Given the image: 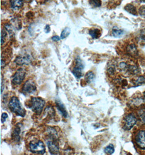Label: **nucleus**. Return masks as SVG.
Instances as JSON below:
<instances>
[{
	"instance_id": "nucleus-3",
	"label": "nucleus",
	"mask_w": 145,
	"mask_h": 155,
	"mask_svg": "<svg viewBox=\"0 0 145 155\" xmlns=\"http://www.w3.org/2000/svg\"><path fill=\"white\" fill-rule=\"evenodd\" d=\"M28 149L31 153L43 155L46 151V149L43 142L39 139H33L28 144Z\"/></svg>"
},
{
	"instance_id": "nucleus-31",
	"label": "nucleus",
	"mask_w": 145,
	"mask_h": 155,
	"mask_svg": "<svg viewBox=\"0 0 145 155\" xmlns=\"http://www.w3.org/2000/svg\"><path fill=\"white\" fill-rule=\"evenodd\" d=\"M27 1H31V0H27Z\"/></svg>"
},
{
	"instance_id": "nucleus-10",
	"label": "nucleus",
	"mask_w": 145,
	"mask_h": 155,
	"mask_svg": "<svg viewBox=\"0 0 145 155\" xmlns=\"http://www.w3.org/2000/svg\"><path fill=\"white\" fill-rule=\"evenodd\" d=\"M21 124H18L14 128L11 134V138L14 141L19 143L21 140Z\"/></svg>"
},
{
	"instance_id": "nucleus-6",
	"label": "nucleus",
	"mask_w": 145,
	"mask_h": 155,
	"mask_svg": "<svg viewBox=\"0 0 145 155\" xmlns=\"http://www.w3.org/2000/svg\"><path fill=\"white\" fill-rule=\"evenodd\" d=\"M84 66L83 61L79 57H77L75 60L74 66L71 70L73 75L75 76L77 80H79L82 77Z\"/></svg>"
},
{
	"instance_id": "nucleus-21",
	"label": "nucleus",
	"mask_w": 145,
	"mask_h": 155,
	"mask_svg": "<svg viewBox=\"0 0 145 155\" xmlns=\"http://www.w3.org/2000/svg\"><path fill=\"white\" fill-rule=\"evenodd\" d=\"M70 32H71V30H70V28L69 27H66L61 33L60 38L62 39H64L65 38L67 37L70 35Z\"/></svg>"
},
{
	"instance_id": "nucleus-20",
	"label": "nucleus",
	"mask_w": 145,
	"mask_h": 155,
	"mask_svg": "<svg viewBox=\"0 0 145 155\" xmlns=\"http://www.w3.org/2000/svg\"><path fill=\"white\" fill-rule=\"evenodd\" d=\"M105 153L107 155H111L115 151L114 147L112 144H110L108 145L107 147H105L104 150Z\"/></svg>"
},
{
	"instance_id": "nucleus-5",
	"label": "nucleus",
	"mask_w": 145,
	"mask_h": 155,
	"mask_svg": "<svg viewBox=\"0 0 145 155\" xmlns=\"http://www.w3.org/2000/svg\"><path fill=\"white\" fill-rule=\"evenodd\" d=\"M137 118L133 113H128L124 117L122 121V128L125 131H129L137 124Z\"/></svg>"
},
{
	"instance_id": "nucleus-4",
	"label": "nucleus",
	"mask_w": 145,
	"mask_h": 155,
	"mask_svg": "<svg viewBox=\"0 0 145 155\" xmlns=\"http://www.w3.org/2000/svg\"><path fill=\"white\" fill-rule=\"evenodd\" d=\"M45 104V101L39 97H32L29 104V108L32 110L37 114H40L43 110Z\"/></svg>"
},
{
	"instance_id": "nucleus-25",
	"label": "nucleus",
	"mask_w": 145,
	"mask_h": 155,
	"mask_svg": "<svg viewBox=\"0 0 145 155\" xmlns=\"http://www.w3.org/2000/svg\"><path fill=\"white\" fill-rule=\"evenodd\" d=\"M8 117V114L6 113H2V114L1 115V122H2V123H4Z\"/></svg>"
},
{
	"instance_id": "nucleus-17",
	"label": "nucleus",
	"mask_w": 145,
	"mask_h": 155,
	"mask_svg": "<svg viewBox=\"0 0 145 155\" xmlns=\"http://www.w3.org/2000/svg\"><path fill=\"white\" fill-rule=\"evenodd\" d=\"M95 75L94 73L92 71H89L87 72L86 75H85V81L86 83H91L92 82L95 80Z\"/></svg>"
},
{
	"instance_id": "nucleus-14",
	"label": "nucleus",
	"mask_w": 145,
	"mask_h": 155,
	"mask_svg": "<svg viewBox=\"0 0 145 155\" xmlns=\"http://www.w3.org/2000/svg\"><path fill=\"white\" fill-rule=\"evenodd\" d=\"M24 3V0H10L11 7L14 9L21 8Z\"/></svg>"
},
{
	"instance_id": "nucleus-12",
	"label": "nucleus",
	"mask_w": 145,
	"mask_h": 155,
	"mask_svg": "<svg viewBox=\"0 0 145 155\" xmlns=\"http://www.w3.org/2000/svg\"><path fill=\"white\" fill-rule=\"evenodd\" d=\"M56 108L59 110V112L62 114V116L64 118H67V112L66 110V108L65 107L64 104L62 103V101H60V100H56Z\"/></svg>"
},
{
	"instance_id": "nucleus-15",
	"label": "nucleus",
	"mask_w": 145,
	"mask_h": 155,
	"mask_svg": "<svg viewBox=\"0 0 145 155\" xmlns=\"http://www.w3.org/2000/svg\"><path fill=\"white\" fill-rule=\"evenodd\" d=\"M124 9L125 11L129 13L130 14H132L135 16L137 15V9L134 5H133L132 4H128L124 7Z\"/></svg>"
},
{
	"instance_id": "nucleus-22",
	"label": "nucleus",
	"mask_w": 145,
	"mask_h": 155,
	"mask_svg": "<svg viewBox=\"0 0 145 155\" xmlns=\"http://www.w3.org/2000/svg\"><path fill=\"white\" fill-rule=\"evenodd\" d=\"M89 2L90 5L95 8L99 7L102 5L101 0H89Z\"/></svg>"
},
{
	"instance_id": "nucleus-7",
	"label": "nucleus",
	"mask_w": 145,
	"mask_h": 155,
	"mask_svg": "<svg viewBox=\"0 0 145 155\" xmlns=\"http://www.w3.org/2000/svg\"><path fill=\"white\" fill-rule=\"evenodd\" d=\"M26 71L23 68H20L11 78V83L14 86H19L21 84L26 77Z\"/></svg>"
},
{
	"instance_id": "nucleus-1",
	"label": "nucleus",
	"mask_w": 145,
	"mask_h": 155,
	"mask_svg": "<svg viewBox=\"0 0 145 155\" xmlns=\"http://www.w3.org/2000/svg\"><path fill=\"white\" fill-rule=\"evenodd\" d=\"M8 107L11 112L15 114L18 116L24 117L26 115V112L24 108L22 107L19 98L16 96H13L11 97L8 104Z\"/></svg>"
},
{
	"instance_id": "nucleus-16",
	"label": "nucleus",
	"mask_w": 145,
	"mask_h": 155,
	"mask_svg": "<svg viewBox=\"0 0 145 155\" xmlns=\"http://www.w3.org/2000/svg\"><path fill=\"white\" fill-rule=\"evenodd\" d=\"M89 34L93 39H98L101 35V32L97 28H92L89 30Z\"/></svg>"
},
{
	"instance_id": "nucleus-23",
	"label": "nucleus",
	"mask_w": 145,
	"mask_h": 155,
	"mask_svg": "<svg viewBox=\"0 0 145 155\" xmlns=\"http://www.w3.org/2000/svg\"><path fill=\"white\" fill-rule=\"evenodd\" d=\"M7 32L5 31V30H2L1 31V45L2 46L5 43V40L7 37Z\"/></svg>"
},
{
	"instance_id": "nucleus-9",
	"label": "nucleus",
	"mask_w": 145,
	"mask_h": 155,
	"mask_svg": "<svg viewBox=\"0 0 145 155\" xmlns=\"http://www.w3.org/2000/svg\"><path fill=\"white\" fill-rule=\"evenodd\" d=\"M47 145L51 155H59V146L58 140H47Z\"/></svg>"
},
{
	"instance_id": "nucleus-13",
	"label": "nucleus",
	"mask_w": 145,
	"mask_h": 155,
	"mask_svg": "<svg viewBox=\"0 0 145 155\" xmlns=\"http://www.w3.org/2000/svg\"><path fill=\"white\" fill-rule=\"evenodd\" d=\"M126 51L127 53L130 56H136L137 55V48L134 44H130L127 45Z\"/></svg>"
},
{
	"instance_id": "nucleus-18",
	"label": "nucleus",
	"mask_w": 145,
	"mask_h": 155,
	"mask_svg": "<svg viewBox=\"0 0 145 155\" xmlns=\"http://www.w3.org/2000/svg\"><path fill=\"white\" fill-rule=\"evenodd\" d=\"M124 34V31L123 30L118 29L117 27H114L112 30V35L113 37L115 38H120Z\"/></svg>"
},
{
	"instance_id": "nucleus-19",
	"label": "nucleus",
	"mask_w": 145,
	"mask_h": 155,
	"mask_svg": "<svg viewBox=\"0 0 145 155\" xmlns=\"http://www.w3.org/2000/svg\"><path fill=\"white\" fill-rule=\"evenodd\" d=\"M145 83V78L143 76H139L137 78V79L134 82V84L135 86H141L143 84Z\"/></svg>"
},
{
	"instance_id": "nucleus-29",
	"label": "nucleus",
	"mask_w": 145,
	"mask_h": 155,
	"mask_svg": "<svg viewBox=\"0 0 145 155\" xmlns=\"http://www.w3.org/2000/svg\"><path fill=\"white\" fill-rule=\"evenodd\" d=\"M139 1H140V2L145 3V0H139Z\"/></svg>"
},
{
	"instance_id": "nucleus-2",
	"label": "nucleus",
	"mask_w": 145,
	"mask_h": 155,
	"mask_svg": "<svg viewBox=\"0 0 145 155\" xmlns=\"http://www.w3.org/2000/svg\"><path fill=\"white\" fill-rule=\"evenodd\" d=\"M133 142L137 150L145 151V126L136 131L133 136Z\"/></svg>"
},
{
	"instance_id": "nucleus-28",
	"label": "nucleus",
	"mask_w": 145,
	"mask_h": 155,
	"mask_svg": "<svg viewBox=\"0 0 145 155\" xmlns=\"http://www.w3.org/2000/svg\"><path fill=\"white\" fill-rule=\"evenodd\" d=\"M44 30H45V32L46 33H48L50 32V30H51L50 26L49 25H46V27H45Z\"/></svg>"
},
{
	"instance_id": "nucleus-26",
	"label": "nucleus",
	"mask_w": 145,
	"mask_h": 155,
	"mask_svg": "<svg viewBox=\"0 0 145 155\" xmlns=\"http://www.w3.org/2000/svg\"><path fill=\"white\" fill-rule=\"evenodd\" d=\"M1 94H2L3 91L5 89V83L3 82V78H1Z\"/></svg>"
},
{
	"instance_id": "nucleus-30",
	"label": "nucleus",
	"mask_w": 145,
	"mask_h": 155,
	"mask_svg": "<svg viewBox=\"0 0 145 155\" xmlns=\"http://www.w3.org/2000/svg\"><path fill=\"white\" fill-rule=\"evenodd\" d=\"M143 97H144V100L145 101V91L144 92V93H143Z\"/></svg>"
},
{
	"instance_id": "nucleus-8",
	"label": "nucleus",
	"mask_w": 145,
	"mask_h": 155,
	"mask_svg": "<svg viewBox=\"0 0 145 155\" xmlns=\"http://www.w3.org/2000/svg\"><path fill=\"white\" fill-rule=\"evenodd\" d=\"M37 87L34 81L28 80L25 82L22 88V93L24 95H29L35 93Z\"/></svg>"
},
{
	"instance_id": "nucleus-24",
	"label": "nucleus",
	"mask_w": 145,
	"mask_h": 155,
	"mask_svg": "<svg viewBox=\"0 0 145 155\" xmlns=\"http://www.w3.org/2000/svg\"><path fill=\"white\" fill-rule=\"evenodd\" d=\"M139 13L141 15L145 16V6L142 5L140 7L139 9Z\"/></svg>"
},
{
	"instance_id": "nucleus-27",
	"label": "nucleus",
	"mask_w": 145,
	"mask_h": 155,
	"mask_svg": "<svg viewBox=\"0 0 145 155\" xmlns=\"http://www.w3.org/2000/svg\"><path fill=\"white\" fill-rule=\"evenodd\" d=\"M60 39L61 38L58 36H57V35H55V36H53V37L52 38V39L54 41H58L60 40Z\"/></svg>"
},
{
	"instance_id": "nucleus-11",
	"label": "nucleus",
	"mask_w": 145,
	"mask_h": 155,
	"mask_svg": "<svg viewBox=\"0 0 145 155\" xmlns=\"http://www.w3.org/2000/svg\"><path fill=\"white\" fill-rule=\"evenodd\" d=\"M31 61V58L30 55L25 54L16 57L14 62L17 65L21 66L24 65H28Z\"/></svg>"
}]
</instances>
